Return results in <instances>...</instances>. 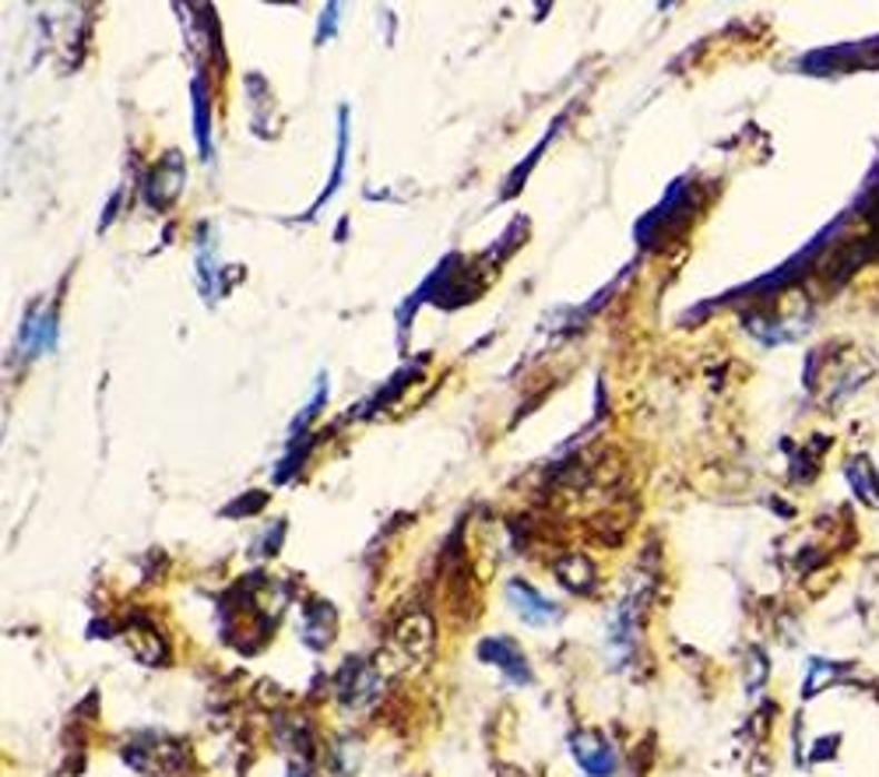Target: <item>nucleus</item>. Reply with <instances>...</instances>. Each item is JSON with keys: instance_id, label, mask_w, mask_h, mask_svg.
<instances>
[{"instance_id": "1", "label": "nucleus", "mask_w": 879, "mask_h": 777, "mask_svg": "<svg viewBox=\"0 0 879 777\" xmlns=\"http://www.w3.org/2000/svg\"><path fill=\"white\" fill-rule=\"evenodd\" d=\"M879 63V36L866 42H845V47L817 50L802 60V68L812 75H833V71H859V68H876Z\"/></svg>"}, {"instance_id": "2", "label": "nucleus", "mask_w": 879, "mask_h": 777, "mask_svg": "<svg viewBox=\"0 0 879 777\" xmlns=\"http://www.w3.org/2000/svg\"><path fill=\"white\" fill-rule=\"evenodd\" d=\"M507 602L514 606L517 619H524L527 627H553L560 623V606L556 602H549L545 594H539L527 581H521V577H514V581H507Z\"/></svg>"}, {"instance_id": "3", "label": "nucleus", "mask_w": 879, "mask_h": 777, "mask_svg": "<svg viewBox=\"0 0 879 777\" xmlns=\"http://www.w3.org/2000/svg\"><path fill=\"white\" fill-rule=\"evenodd\" d=\"M570 757L577 760V767L587 777H612L615 774V749L599 736V731H577L570 736Z\"/></svg>"}, {"instance_id": "4", "label": "nucleus", "mask_w": 879, "mask_h": 777, "mask_svg": "<svg viewBox=\"0 0 879 777\" xmlns=\"http://www.w3.org/2000/svg\"><path fill=\"white\" fill-rule=\"evenodd\" d=\"M478 658L493 665V669H500L503 676H507L511 682L517 686H527L532 682V669H527V658L524 651L517 648V643L511 637H486L478 643Z\"/></svg>"}, {"instance_id": "5", "label": "nucleus", "mask_w": 879, "mask_h": 777, "mask_svg": "<svg viewBox=\"0 0 879 777\" xmlns=\"http://www.w3.org/2000/svg\"><path fill=\"white\" fill-rule=\"evenodd\" d=\"M848 482H851L855 496H859L866 506H879V475L866 458L848 461Z\"/></svg>"}, {"instance_id": "6", "label": "nucleus", "mask_w": 879, "mask_h": 777, "mask_svg": "<svg viewBox=\"0 0 879 777\" xmlns=\"http://www.w3.org/2000/svg\"><path fill=\"white\" fill-rule=\"evenodd\" d=\"M342 700H348V704H359V700H366L373 690H377V676H373L366 665H359V661H352V669H345L342 672Z\"/></svg>"}, {"instance_id": "7", "label": "nucleus", "mask_w": 879, "mask_h": 777, "mask_svg": "<svg viewBox=\"0 0 879 777\" xmlns=\"http://www.w3.org/2000/svg\"><path fill=\"white\" fill-rule=\"evenodd\" d=\"M581 573H584V577H595L591 563L581 560V557H566V560L556 563V577H560V581H563L566 588H574V591H587V588H591L587 581H581Z\"/></svg>"}, {"instance_id": "8", "label": "nucleus", "mask_w": 879, "mask_h": 777, "mask_svg": "<svg viewBox=\"0 0 879 777\" xmlns=\"http://www.w3.org/2000/svg\"><path fill=\"white\" fill-rule=\"evenodd\" d=\"M205 85L194 81V135H197V145H201V155L211 151V135H208V109H205Z\"/></svg>"}, {"instance_id": "9", "label": "nucleus", "mask_w": 879, "mask_h": 777, "mask_svg": "<svg viewBox=\"0 0 879 777\" xmlns=\"http://www.w3.org/2000/svg\"><path fill=\"white\" fill-rule=\"evenodd\" d=\"M345 109L338 114V151H335V173H332V180H327V190L320 194V205L327 201V197H332L335 190H338V184H342V173H345Z\"/></svg>"}, {"instance_id": "10", "label": "nucleus", "mask_w": 879, "mask_h": 777, "mask_svg": "<svg viewBox=\"0 0 879 777\" xmlns=\"http://www.w3.org/2000/svg\"><path fill=\"white\" fill-rule=\"evenodd\" d=\"M335 11H338L335 4H332V8H327V21H324V32H320L317 39H327V36H332V29H335Z\"/></svg>"}, {"instance_id": "11", "label": "nucleus", "mask_w": 879, "mask_h": 777, "mask_svg": "<svg viewBox=\"0 0 879 777\" xmlns=\"http://www.w3.org/2000/svg\"><path fill=\"white\" fill-rule=\"evenodd\" d=\"M289 777H310V774H306L303 767H293V770H289Z\"/></svg>"}]
</instances>
